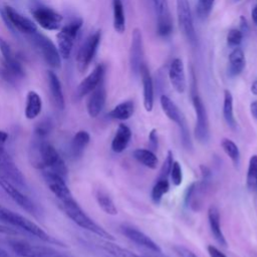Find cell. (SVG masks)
Returning <instances> with one entry per match:
<instances>
[{"instance_id":"cell-23","label":"cell","mask_w":257,"mask_h":257,"mask_svg":"<svg viewBox=\"0 0 257 257\" xmlns=\"http://www.w3.org/2000/svg\"><path fill=\"white\" fill-rule=\"evenodd\" d=\"M139 73L142 77L143 94H144V106L147 111H152L154 106V83L148 66L143 63Z\"/></svg>"},{"instance_id":"cell-27","label":"cell","mask_w":257,"mask_h":257,"mask_svg":"<svg viewBox=\"0 0 257 257\" xmlns=\"http://www.w3.org/2000/svg\"><path fill=\"white\" fill-rule=\"evenodd\" d=\"M90 142V135L86 131H78L71 140L70 153L73 159H79Z\"/></svg>"},{"instance_id":"cell-53","label":"cell","mask_w":257,"mask_h":257,"mask_svg":"<svg viewBox=\"0 0 257 257\" xmlns=\"http://www.w3.org/2000/svg\"><path fill=\"white\" fill-rule=\"evenodd\" d=\"M236 1H240V0H236Z\"/></svg>"},{"instance_id":"cell-6","label":"cell","mask_w":257,"mask_h":257,"mask_svg":"<svg viewBox=\"0 0 257 257\" xmlns=\"http://www.w3.org/2000/svg\"><path fill=\"white\" fill-rule=\"evenodd\" d=\"M30 35L36 49L39 51L45 62L53 68H59L61 66V58L55 44L48 37L37 31Z\"/></svg>"},{"instance_id":"cell-51","label":"cell","mask_w":257,"mask_h":257,"mask_svg":"<svg viewBox=\"0 0 257 257\" xmlns=\"http://www.w3.org/2000/svg\"><path fill=\"white\" fill-rule=\"evenodd\" d=\"M251 92L254 94V95H257V79L254 80L251 84Z\"/></svg>"},{"instance_id":"cell-41","label":"cell","mask_w":257,"mask_h":257,"mask_svg":"<svg viewBox=\"0 0 257 257\" xmlns=\"http://www.w3.org/2000/svg\"><path fill=\"white\" fill-rule=\"evenodd\" d=\"M170 177H171L173 185L180 186L182 184V182H183V172H182V167H181L179 162L174 161L173 166H172V170H171V173H170Z\"/></svg>"},{"instance_id":"cell-40","label":"cell","mask_w":257,"mask_h":257,"mask_svg":"<svg viewBox=\"0 0 257 257\" xmlns=\"http://www.w3.org/2000/svg\"><path fill=\"white\" fill-rule=\"evenodd\" d=\"M174 163V158H173V152L172 151H168L167 156L163 162V165L160 169V173L158 175L157 179H167L170 176L171 170H172V166Z\"/></svg>"},{"instance_id":"cell-24","label":"cell","mask_w":257,"mask_h":257,"mask_svg":"<svg viewBox=\"0 0 257 257\" xmlns=\"http://www.w3.org/2000/svg\"><path fill=\"white\" fill-rule=\"evenodd\" d=\"M208 222H209V226H210V230L211 233L214 237V239L217 241V243L223 247H227V241L226 238L222 232V228H221V224H220V212L219 209L212 205L209 207L208 212Z\"/></svg>"},{"instance_id":"cell-25","label":"cell","mask_w":257,"mask_h":257,"mask_svg":"<svg viewBox=\"0 0 257 257\" xmlns=\"http://www.w3.org/2000/svg\"><path fill=\"white\" fill-rule=\"evenodd\" d=\"M131 139H132L131 128L124 123H119L115 131L114 137L111 141V150L117 154L122 153L127 148Z\"/></svg>"},{"instance_id":"cell-14","label":"cell","mask_w":257,"mask_h":257,"mask_svg":"<svg viewBox=\"0 0 257 257\" xmlns=\"http://www.w3.org/2000/svg\"><path fill=\"white\" fill-rule=\"evenodd\" d=\"M36 22L46 30H57L62 22V16L51 8L38 6L32 10Z\"/></svg>"},{"instance_id":"cell-48","label":"cell","mask_w":257,"mask_h":257,"mask_svg":"<svg viewBox=\"0 0 257 257\" xmlns=\"http://www.w3.org/2000/svg\"><path fill=\"white\" fill-rule=\"evenodd\" d=\"M7 140H8V134L6 132L0 130V145L5 146Z\"/></svg>"},{"instance_id":"cell-30","label":"cell","mask_w":257,"mask_h":257,"mask_svg":"<svg viewBox=\"0 0 257 257\" xmlns=\"http://www.w3.org/2000/svg\"><path fill=\"white\" fill-rule=\"evenodd\" d=\"M135 112V104L132 100H125L115 105L108 113V115L117 120H126Z\"/></svg>"},{"instance_id":"cell-50","label":"cell","mask_w":257,"mask_h":257,"mask_svg":"<svg viewBox=\"0 0 257 257\" xmlns=\"http://www.w3.org/2000/svg\"><path fill=\"white\" fill-rule=\"evenodd\" d=\"M0 233H4V234H14L15 231L4 226V225H1L0 224Z\"/></svg>"},{"instance_id":"cell-16","label":"cell","mask_w":257,"mask_h":257,"mask_svg":"<svg viewBox=\"0 0 257 257\" xmlns=\"http://www.w3.org/2000/svg\"><path fill=\"white\" fill-rule=\"evenodd\" d=\"M119 229H120L121 234L124 235L132 242H134L146 249H149L152 252L162 253V249L160 248V246L153 239H151L147 234L140 231L139 229H137L133 226H130V225H125V224L121 225Z\"/></svg>"},{"instance_id":"cell-39","label":"cell","mask_w":257,"mask_h":257,"mask_svg":"<svg viewBox=\"0 0 257 257\" xmlns=\"http://www.w3.org/2000/svg\"><path fill=\"white\" fill-rule=\"evenodd\" d=\"M215 0H198V4L196 7V12L201 19H206L213 8Z\"/></svg>"},{"instance_id":"cell-47","label":"cell","mask_w":257,"mask_h":257,"mask_svg":"<svg viewBox=\"0 0 257 257\" xmlns=\"http://www.w3.org/2000/svg\"><path fill=\"white\" fill-rule=\"evenodd\" d=\"M250 112L252 114V116L257 119V100L252 101L250 104Z\"/></svg>"},{"instance_id":"cell-49","label":"cell","mask_w":257,"mask_h":257,"mask_svg":"<svg viewBox=\"0 0 257 257\" xmlns=\"http://www.w3.org/2000/svg\"><path fill=\"white\" fill-rule=\"evenodd\" d=\"M251 18L253 23L255 24V26L257 27V4L253 7L252 11H251Z\"/></svg>"},{"instance_id":"cell-37","label":"cell","mask_w":257,"mask_h":257,"mask_svg":"<svg viewBox=\"0 0 257 257\" xmlns=\"http://www.w3.org/2000/svg\"><path fill=\"white\" fill-rule=\"evenodd\" d=\"M221 147L225 152V154L233 162V164L237 166L240 161V152L237 145L232 140L225 138L221 141Z\"/></svg>"},{"instance_id":"cell-28","label":"cell","mask_w":257,"mask_h":257,"mask_svg":"<svg viewBox=\"0 0 257 257\" xmlns=\"http://www.w3.org/2000/svg\"><path fill=\"white\" fill-rule=\"evenodd\" d=\"M42 109V100L40 95L34 91L30 90L26 96L25 104V116L28 119H34L37 117Z\"/></svg>"},{"instance_id":"cell-11","label":"cell","mask_w":257,"mask_h":257,"mask_svg":"<svg viewBox=\"0 0 257 257\" xmlns=\"http://www.w3.org/2000/svg\"><path fill=\"white\" fill-rule=\"evenodd\" d=\"M100 36H101V33L99 30L93 32L85 39V41L82 43V45L78 49V52L76 55V63L79 71L81 72L85 71L88 65L90 64L91 60L93 59L96 53L98 44L100 42Z\"/></svg>"},{"instance_id":"cell-12","label":"cell","mask_w":257,"mask_h":257,"mask_svg":"<svg viewBox=\"0 0 257 257\" xmlns=\"http://www.w3.org/2000/svg\"><path fill=\"white\" fill-rule=\"evenodd\" d=\"M0 173L11 181L18 189L26 188L25 179L21 171L6 152L5 146L3 145H0Z\"/></svg>"},{"instance_id":"cell-35","label":"cell","mask_w":257,"mask_h":257,"mask_svg":"<svg viewBox=\"0 0 257 257\" xmlns=\"http://www.w3.org/2000/svg\"><path fill=\"white\" fill-rule=\"evenodd\" d=\"M103 250H105L108 254H110L112 257H144L141 255H138L131 250L120 247L117 244H114L110 242L109 240H105L100 245Z\"/></svg>"},{"instance_id":"cell-8","label":"cell","mask_w":257,"mask_h":257,"mask_svg":"<svg viewBox=\"0 0 257 257\" xmlns=\"http://www.w3.org/2000/svg\"><path fill=\"white\" fill-rule=\"evenodd\" d=\"M192 102L196 113L195 137L201 144H206L210 139L209 119L205 104L197 92L192 93Z\"/></svg>"},{"instance_id":"cell-43","label":"cell","mask_w":257,"mask_h":257,"mask_svg":"<svg viewBox=\"0 0 257 257\" xmlns=\"http://www.w3.org/2000/svg\"><path fill=\"white\" fill-rule=\"evenodd\" d=\"M173 249L179 257H198L194 252L182 245H176L173 247Z\"/></svg>"},{"instance_id":"cell-22","label":"cell","mask_w":257,"mask_h":257,"mask_svg":"<svg viewBox=\"0 0 257 257\" xmlns=\"http://www.w3.org/2000/svg\"><path fill=\"white\" fill-rule=\"evenodd\" d=\"M106 100V91L102 82L89 93L86 109L90 117H96L102 110Z\"/></svg>"},{"instance_id":"cell-4","label":"cell","mask_w":257,"mask_h":257,"mask_svg":"<svg viewBox=\"0 0 257 257\" xmlns=\"http://www.w3.org/2000/svg\"><path fill=\"white\" fill-rule=\"evenodd\" d=\"M160 103L162 106L163 111L168 116L169 119L176 122L181 131V138L183 146L186 149H190L192 147V142L190 138V132L189 127L186 121V118L183 114V112L180 110V108L176 105V103L167 95L163 94L160 98Z\"/></svg>"},{"instance_id":"cell-34","label":"cell","mask_w":257,"mask_h":257,"mask_svg":"<svg viewBox=\"0 0 257 257\" xmlns=\"http://www.w3.org/2000/svg\"><path fill=\"white\" fill-rule=\"evenodd\" d=\"M95 199H96V202H97L99 208L105 214L111 215V216H115L117 214L116 206H115L114 202L112 201V199L110 198V196L106 192H104L102 190H98L96 192Z\"/></svg>"},{"instance_id":"cell-20","label":"cell","mask_w":257,"mask_h":257,"mask_svg":"<svg viewBox=\"0 0 257 257\" xmlns=\"http://www.w3.org/2000/svg\"><path fill=\"white\" fill-rule=\"evenodd\" d=\"M4 12H5V16H6L7 20L18 31L25 33V34H29V35L37 31V27L33 21H31L29 18L21 15L12 7L6 6Z\"/></svg>"},{"instance_id":"cell-36","label":"cell","mask_w":257,"mask_h":257,"mask_svg":"<svg viewBox=\"0 0 257 257\" xmlns=\"http://www.w3.org/2000/svg\"><path fill=\"white\" fill-rule=\"evenodd\" d=\"M169 190H170V183L167 179H157L151 192L152 201L157 205L160 204L163 196L167 194Z\"/></svg>"},{"instance_id":"cell-26","label":"cell","mask_w":257,"mask_h":257,"mask_svg":"<svg viewBox=\"0 0 257 257\" xmlns=\"http://www.w3.org/2000/svg\"><path fill=\"white\" fill-rule=\"evenodd\" d=\"M48 77V85H49V90L51 94V98L54 102V105L62 110L64 108V95L62 91V86L61 83L57 77V75L53 71H48L47 73Z\"/></svg>"},{"instance_id":"cell-9","label":"cell","mask_w":257,"mask_h":257,"mask_svg":"<svg viewBox=\"0 0 257 257\" xmlns=\"http://www.w3.org/2000/svg\"><path fill=\"white\" fill-rule=\"evenodd\" d=\"M82 26V19L77 18L67 23L56 35L60 56L67 59L70 56L74 39Z\"/></svg>"},{"instance_id":"cell-33","label":"cell","mask_w":257,"mask_h":257,"mask_svg":"<svg viewBox=\"0 0 257 257\" xmlns=\"http://www.w3.org/2000/svg\"><path fill=\"white\" fill-rule=\"evenodd\" d=\"M223 116L226 121V123L232 127L235 128L236 126V120L234 116V110H233V95L230 90L225 89L224 90V100H223Z\"/></svg>"},{"instance_id":"cell-10","label":"cell","mask_w":257,"mask_h":257,"mask_svg":"<svg viewBox=\"0 0 257 257\" xmlns=\"http://www.w3.org/2000/svg\"><path fill=\"white\" fill-rule=\"evenodd\" d=\"M176 5L179 27L185 37L188 39V41L191 44L195 45L197 42V35L189 0H177Z\"/></svg>"},{"instance_id":"cell-52","label":"cell","mask_w":257,"mask_h":257,"mask_svg":"<svg viewBox=\"0 0 257 257\" xmlns=\"http://www.w3.org/2000/svg\"><path fill=\"white\" fill-rule=\"evenodd\" d=\"M0 257H11L7 251H5L4 249L0 248Z\"/></svg>"},{"instance_id":"cell-15","label":"cell","mask_w":257,"mask_h":257,"mask_svg":"<svg viewBox=\"0 0 257 257\" xmlns=\"http://www.w3.org/2000/svg\"><path fill=\"white\" fill-rule=\"evenodd\" d=\"M0 187L22 209H24L25 211H27L28 213H31V214H33L35 212V207H34L33 202L27 196H25L11 181H9L1 173H0Z\"/></svg>"},{"instance_id":"cell-32","label":"cell","mask_w":257,"mask_h":257,"mask_svg":"<svg viewBox=\"0 0 257 257\" xmlns=\"http://www.w3.org/2000/svg\"><path fill=\"white\" fill-rule=\"evenodd\" d=\"M113 28L117 33H123L125 30V16L121 0H112Z\"/></svg>"},{"instance_id":"cell-1","label":"cell","mask_w":257,"mask_h":257,"mask_svg":"<svg viewBox=\"0 0 257 257\" xmlns=\"http://www.w3.org/2000/svg\"><path fill=\"white\" fill-rule=\"evenodd\" d=\"M31 150V164L34 167L48 172H53L63 178L66 176L67 168L65 163L50 143L37 137V142L33 145Z\"/></svg>"},{"instance_id":"cell-18","label":"cell","mask_w":257,"mask_h":257,"mask_svg":"<svg viewBox=\"0 0 257 257\" xmlns=\"http://www.w3.org/2000/svg\"><path fill=\"white\" fill-rule=\"evenodd\" d=\"M144 56L143 50V35L139 28H135L132 32V41L130 48V64L134 73H139L142 66Z\"/></svg>"},{"instance_id":"cell-46","label":"cell","mask_w":257,"mask_h":257,"mask_svg":"<svg viewBox=\"0 0 257 257\" xmlns=\"http://www.w3.org/2000/svg\"><path fill=\"white\" fill-rule=\"evenodd\" d=\"M240 31L244 34L249 31V25L247 22V19L244 16H240Z\"/></svg>"},{"instance_id":"cell-3","label":"cell","mask_w":257,"mask_h":257,"mask_svg":"<svg viewBox=\"0 0 257 257\" xmlns=\"http://www.w3.org/2000/svg\"><path fill=\"white\" fill-rule=\"evenodd\" d=\"M0 221L6 222L9 225H12L14 227L20 228L34 236H36L37 238L41 239L44 242H55L54 240H52V238L41 228L39 227L37 224H35L34 222H32L31 220L27 219L26 217L0 205Z\"/></svg>"},{"instance_id":"cell-31","label":"cell","mask_w":257,"mask_h":257,"mask_svg":"<svg viewBox=\"0 0 257 257\" xmlns=\"http://www.w3.org/2000/svg\"><path fill=\"white\" fill-rule=\"evenodd\" d=\"M133 157L142 165L149 169H156L158 166V158L156 154L148 149H136L133 152Z\"/></svg>"},{"instance_id":"cell-29","label":"cell","mask_w":257,"mask_h":257,"mask_svg":"<svg viewBox=\"0 0 257 257\" xmlns=\"http://www.w3.org/2000/svg\"><path fill=\"white\" fill-rule=\"evenodd\" d=\"M246 64L244 52L241 48L235 47L229 54V68L228 72L231 76H236L240 74Z\"/></svg>"},{"instance_id":"cell-44","label":"cell","mask_w":257,"mask_h":257,"mask_svg":"<svg viewBox=\"0 0 257 257\" xmlns=\"http://www.w3.org/2000/svg\"><path fill=\"white\" fill-rule=\"evenodd\" d=\"M159 142H158V132L156 128H153L149 135V150L155 152L158 150Z\"/></svg>"},{"instance_id":"cell-5","label":"cell","mask_w":257,"mask_h":257,"mask_svg":"<svg viewBox=\"0 0 257 257\" xmlns=\"http://www.w3.org/2000/svg\"><path fill=\"white\" fill-rule=\"evenodd\" d=\"M10 247L20 257H69L51 247L31 244L26 241H10Z\"/></svg>"},{"instance_id":"cell-19","label":"cell","mask_w":257,"mask_h":257,"mask_svg":"<svg viewBox=\"0 0 257 257\" xmlns=\"http://www.w3.org/2000/svg\"><path fill=\"white\" fill-rule=\"evenodd\" d=\"M105 67L103 64H97L93 70L79 83L76 89L77 97L81 98L89 94L93 89H95L103 79Z\"/></svg>"},{"instance_id":"cell-45","label":"cell","mask_w":257,"mask_h":257,"mask_svg":"<svg viewBox=\"0 0 257 257\" xmlns=\"http://www.w3.org/2000/svg\"><path fill=\"white\" fill-rule=\"evenodd\" d=\"M207 250H208L210 257H227L222 251H220L217 247H215L213 245H209L207 247Z\"/></svg>"},{"instance_id":"cell-17","label":"cell","mask_w":257,"mask_h":257,"mask_svg":"<svg viewBox=\"0 0 257 257\" xmlns=\"http://www.w3.org/2000/svg\"><path fill=\"white\" fill-rule=\"evenodd\" d=\"M43 176L49 190L59 202H63L72 197V194L63 177L48 171H46Z\"/></svg>"},{"instance_id":"cell-42","label":"cell","mask_w":257,"mask_h":257,"mask_svg":"<svg viewBox=\"0 0 257 257\" xmlns=\"http://www.w3.org/2000/svg\"><path fill=\"white\" fill-rule=\"evenodd\" d=\"M243 33L240 31V29L237 28H232L229 30L228 34H227V43L230 46L233 47H237L243 39Z\"/></svg>"},{"instance_id":"cell-13","label":"cell","mask_w":257,"mask_h":257,"mask_svg":"<svg viewBox=\"0 0 257 257\" xmlns=\"http://www.w3.org/2000/svg\"><path fill=\"white\" fill-rule=\"evenodd\" d=\"M157 15V32L160 36H168L173 31V21L168 0H151Z\"/></svg>"},{"instance_id":"cell-21","label":"cell","mask_w":257,"mask_h":257,"mask_svg":"<svg viewBox=\"0 0 257 257\" xmlns=\"http://www.w3.org/2000/svg\"><path fill=\"white\" fill-rule=\"evenodd\" d=\"M169 78L171 84L175 90L179 93H183L186 90L187 82L185 75L184 63L181 58H175L170 64L169 67Z\"/></svg>"},{"instance_id":"cell-38","label":"cell","mask_w":257,"mask_h":257,"mask_svg":"<svg viewBox=\"0 0 257 257\" xmlns=\"http://www.w3.org/2000/svg\"><path fill=\"white\" fill-rule=\"evenodd\" d=\"M246 184L250 190H256L257 184V155L251 156L246 176Z\"/></svg>"},{"instance_id":"cell-7","label":"cell","mask_w":257,"mask_h":257,"mask_svg":"<svg viewBox=\"0 0 257 257\" xmlns=\"http://www.w3.org/2000/svg\"><path fill=\"white\" fill-rule=\"evenodd\" d=\"M0 51L3 56L4 68L2 70L3 77L9 82H15L24 76V70L20 62L14 57L10 45L0 37Z\"/></svg>"},{"instance_id":"cell-2","label":"cell","mask_w":257,"mask_h":257,"mask_svg":"<svg viewBox=\"0 0 257 257\" xmlns=\"http://www.w3.org/2000/svg\"><path fill=\"white\" fill-rule=\"evenodd\" d=\"M59 204H60V208L62 209L64 214L71 221H73L77 226L97 235L98 237H100L104 240H109V241L114 240V237L109 232H107L105 229H103L101 226H99L97 223H95L82 210V208L78 205V203L75 201L73 196L63 202H59Z\"/></svg>"}]
</instances>
